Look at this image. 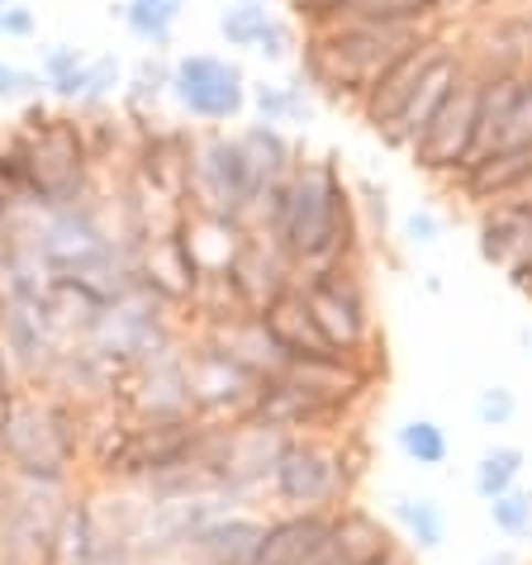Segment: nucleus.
Listing matches in <instances>:
<instances>
[{"label": "nucleus", "instance_id": "c756f323", "mask_svg": "<svg viewBox=\"0 0 532 565\" xmlns=\"http://www.w3.org/2000/svg\"><path fill=\"white\" fill-rule=\"evenodd\" d=\"M181 6L185 0H119L115 20L129 29V34L143 43L148 53H162L171 39H177V24H181Z\"/></svg>", "mask_w": 532, "mask_h": 565}, {"label": "nucleus", "instance_id": "7c9ffc66", "mask_svg": "<svg viewBox=\"0 0 532 565\" xmlns=\"http://www.w3.org/2000/svg\"><path fill=\"white\" fill-rule=\"evenodd\" d=\"M167 90H171V57L167 53H143L129 72H124L119 100H124V109H129L134 119H152L158 115V105L167 100Z\"/></svg>", "mask_w": 532, "mask_h": 565}, {"label": "nucleus", "instance_id": "37998d69", "mask_svg": "<svg viewBox=\"0 0 532 565\" xmlns=\"http://www.w3.org/2000/svg\"><path fill=\"white\" fill-rule=\"evenodd\" d=\"M295 49H300V34H295L290 20H280V14H276V20L266 24V34H262V43H257L253 57H262V62H290Z\"/></svg>", "mask_w": 532, "mask_h": 565}, {"label": "nucleus", "instance_id": "4468645a", "mask_svg": "<svg viewBox=\"0 0 532 565\" xmlns=\"http://www.w3.org/2000/svg\"><path fill=\"white\" fill-rule=\"evenodd\" d=\"M219 513H228V504L219 494H195V499H148L143 494V518H138V532H134L138 556H143V565H177L195 532Z\"/></svg>", "mask_w": 532, "mask_h": 565}, {"label": "nucleus", "instance_id": "c03bdc74", "mask_svg": "<svg viewBox=\"0 0 532 565\" xmlns=\"http://www.w3.org/2000/svg\"><path fill=\"white\" fill-rule=\"evenodd\" d=\"M39 34V14L24 0H0V39L6 43H24Z\"/></svg>", "mask_w": 532, "mask_h": 565}, {"label": "nucleus", "instance_id": "c85d7f7f", "mask_svg": "<svg viewBox=\"0 0 532 565\" xmlns=\"http://www.w3.org/2000/svg\"><path fill=\"white\" fill-rule=\"evenodd\" d=\"M266 323H272V333H276V342L286 348V356L290 361H305V356H328L333 348L323 342V333H319V323H315V313H309V305H305V295H300V286H295L286 300L280 305H272L262 313Z\"/></svg>", "mask_w": 532, "mask_h": 565}, {"label": "nucleus", "instance_id": "aec40b11", "mask_svg": "<svg viewBox=\"0 0 532 565\" xmlns=\"http://www.w3.org/2000/svg\"><path fill=\"white\" fill-rule=\"evenodd\" d=\"M451 191L471 200L476 210L504 205V200L532 195V148H504V152H480L471 167L451 181Z\"/></svg>", "mask_w": 532, "mask_h": 565}, {"label": "nucleus", "instance_id": "c9c22d12", "mask_svg": "<svg viewBox=\"0 0 532 565\" xmlns=\"http://www.w3.org/2000/svg\"><path fill=\"white\" fill-rule=\"evenodd\" d=\"M276 14L266 10V0H224L219 6V39L228 43V49L238 53H257V43L266 34V24H272Z\"/></svg>", "mask_w": 532, "mask_h": 565}, {"label": "nucleus", "instance_id": "393cba45", "mask_svg": "<svg viewBox=\"0 0 532 565\" xmlns=\"http://www.w3.org/2000/svg\"><path fill=\"white\" fill-rule=\"evenodd\" d=\"M200 333H210L219 348L238 361L243 371H253L257 381H272V375H280V371L290 366L286 348L276 342L272 323H266L262 313H238V319H228V323H219V328H200Z\"/></svg>", "mask_w": 532, "mask_h": 565}, {"label": "nucleus", "instance_id": "58836bf2", "mask_svg": "<svg viewBox=\"0 0 532 565\" xmlns=\"http://www.w3.org/2000/svg\"><path fill=\"white\" fill-rule=\"evenodd\" d=\"M352 200H357V218H362L366 243H385L390 238V191L381 181H352Z\"/></svg>", "mask_w": 532, "mask_h": 565}, {"label": "nucleus", "instance_id": "7ed1b4c3", "mask_svg": "<svg viewBox=\"0 0 532 565\" xmlns=\"http://www.w3.org/2000/svg\"><path fill=\"white\" fill-rule=\"evenodd\" d=\"M366 457L352 433L286 437L266 480V513H338L357 499Z\"/></svg>", "mask_w": 532, "mask_h": 565}, {"label": "nucleus", "instance_id": "2eb2a0df", "mask_svg": "<svg viewBox=\"0 0 532 565\" xmlns=\"http://www.w3.org/2000/svg\"><path fill=\"white\" fill-rule=\"evenodd\" d=\"M247 423L280 437H315V433H348L352 423L338 418L328 404H319L309 390H300L290 375H272L257 385V399L247 409Z\"/></svg>", "mask_w": 532, "mask_h": 565}, {"label": "nucleus", "instance_id": "4be33fe9", "mask_svg": "<svg viewBox=\"0 0 532 565\" xmlns=\"http://www.w3.org/2000/svg\"><path fill=\"white\" fill-rule=\"evenodd\" d=\"M333 546V513H266L257 565H319Z\"/></svg>", "mask_w": 532, "mask_h": 565}, {"label": "nucleus", "instance_id": "f257e3e1", "mask_svg": "<svg viewBox=\"0 0 532 565\" xmlns=\"http://www.w3.org/2000/svg\"><path fill=\"white\" fill-rule=\"evenodd\" d=\"M276 247L300 271L328 262H366L371 243L338 157H300L295 162L286 181V224H280Z\"/></svg>", "mask_w": 532, "mask_h": 565}, {"label": "nucleus", "instance_id": "a18cd8bd", "mask_svg": "<svg viewBox=\"0 0 532 565\" xmlns=\"http://www.w3.org/2000/svg\"><path fill=\"white\" fill-rule=\"evenodd\" d=\"M476 565H523V561H519V552H513V546H490V552H485Z\"/></svg>", "mask_w": 532, "mask_h": 565}, {"label": "nucleus", "instance_id": "412c9836", "mask_svg": "<svg viewBox=\"0 0 532 565\" xmlns=\"http://www.w3.org/2000/svg\"><path fill=\"white\" fill-rule=\"evenodd\" d=\"M437 43H443V29L437 34H428L418 49H409L404 53L395 67H385L375 82L366 86V96H362V105H357V115H362V124L371 134H390V124H395L400 115H404V105H409V96H414V86H418V76L428 72V62H433V53H437Z\"/></svg>", "mask_w": 532, "mask_h": 565}, {"label": "nucleus", "instance_id": "ea45409f", "mask_svg": "<svg viewBox=\"0 0 532 565\" xmlns=\"http://www.w3.org/2000/svg\"><path fill=\"white\" fill-rule=\"evenodd\" d=\"M43 100V82L34 67H20V62L0 57V105H29Z\"/></svg>", "mask_w": 532, "mask_h": 565}, {"label": "nucleus", "instance_id": "f704fd0d", "mask_svg": "<svg viewBox=\"0 0 532 565\" xmlns=\"http://www.w3.org/2000/svg\"><path fill=\"white\" fill-rule=\"evenodd\" d=\"M124 90V62L115 53H91L86 57V72H82V90H76L72 109H82V115H105L115 96Z\"/></svg>", "mask_w": 532, "mask_h": 565}, {"label": "nucleus", "instance_id": "2f4dec72", "mask_svg": "<svg viewBox=\"0 0 532 565\" xmlns=\"http://www.w3.org/2000/svg\"><path fill=\"white\" fill-rule=\"evenodd\" d=\"M523 466H528V451L513 447V443H494L490 451H480V461L471 470V490L480 504H490V499L509 494L513 484H523Z\"/></svg>", "mask_w": 532, "mask_h": 565}, {"label": "nucleus", "instance_id": "20e7f679", "mask_svg": "<svg viewBox=\"0 0 532 565\" xmlns=\"http://www.w3.org/2000/svg\"><path fill=\"white\" fill-rule=\"evenodd\" d=\"M300 295L309 313H315L319 333L333 352L375 366V309H371V286H366V262H328V266H309L300 271ZM381 371V366H375Z\"/></svg>", "mask_w": 532, "mask_h": 565}, {"label": "nucleus", "instance_id": "e433bc0d", "mask_svg": "<svg viewBox=\"0 0 532 565\" xmlns=\"http://www.w3.org/2000/svg\"><path fill=\"white\" fill-rule=\"evenodd\" d=\"M342 20L366 24H404V29H437V0H352Z\"/></svg>", "mask_w": 532, "mask_h": 565}, {"label": "nucleus", "instance_id": "5701e85b", "mask_svg": "<svg viewBox=\"0 0 532 565\" xmlns=\"http://www.w3.org/2000/svg\"><path fill=\"white\" fill-rule=\"evenodd\" d=\"M409 546L395 532V523H385L381 513H371L366 504H342L333 513V546H328V556L342 561V565H385L404 556Z\"/></svg>", "mask_w": 532, "mask_h": 565}, {"label": "nucleus", "instance_id": "6ab92c4d", "mask_svg": "<svg viewBox=\"0 0 532 565\" xmlns=\"http://www.w3.org/2000/svg\"><path fill=\"white\" fill-rule=\"evenodd\" d=\"M266 509H228L191 537L177 565H257Z\"/></svg>", "mask_w": 532, "mask_h": 565}, {"label": "nucleus", "instance_id": "423d86ee", "mask_svg": "<svg viewBox=\"0 0 532 565\" xmlns=\"http://www.w3.org/2000/svg\"><path fill=\"white\" fill-rule=\"evenodd\" d=\"M72 494L76 484L0 470V565H57V537Z\"/></svg>", "mask_w": 532, "mask_h": 565}, {"label": "nucleus", "instance_id": "0eeeda50", "mask_svg": "<svg viewBox=\"0 0 532 565\" xmlns=\"http://www.w3.org/2000/svg\"><path fill=\"white\" fill-rule=\"evenodd\" d=\"M257 181L253 167L238 148V134L228 129H195V152H191V177H185V210L191 214H214L247 224L257 210Z\"/></svg>", "mask_w": 532, "mask_h": 565}, {"label": "nucleus", "instance_id": "f03ea898", "mask_svg": "<svg viewBox=\"0 0 532 565\" xmlns=\"http://www.w3.org/2000/svg\"><path fill=\"white\" fill-rule=\"evenodd\" d=\"M0 470L29 480L82 484L86 414L49 390H20L0 404Z\"/></svg>", "mask_w": 532, "mask_h": 565}, {"label": "nucleus", "instance_id": "4c0bfd02", "mask_svg": "<svg viewBox=\"0 0 532 565\" xmlns=\"http://www.w3.org/2000/svg\"><path fill=\"white\" fill-rule=\"evenodd\" d=\"M485 513H490V527L499 532V537L509 542H523L532 532V490L528 484H513L509 494H499L485 504Z\"/></svg>", "mask_w": 532, "mask_h": 565}, {"label": "nucleus", "instance_id": "dca6fc26", "mask_svg": "<svg viewBox=\"0 0 532 565\" xmlns=\"http://www.w3.org/2000/svg\"><path fill=\"white\" fill-rule=\"evenodd\" d=\"M224 276H228V286L247 313H266L300 286V266L280 253L276 243L257 238V233H247V243L238 247V257H233V266Z\"/></svg>", "mask_w": 532, "mask_h": 565}, {"label": "nucleus", "instance_id": "bb28decb", "mask_svg": "<svg viewBox=\"0 0 532 565\" xmlns=\"http://www.w3.org/2000/svg\"><path fill=\"white\" fill-rule=\"evenodd\" d=\"M238 148L247 157V167H253V181H257V191H266V185H276V181H286L295 162H300V148H295V138L286 129H276V124H243L238 129Z\"/></svg>", "mask_w": 532, "mask_h": 565}, {"label": "nucleus", "instance_id": "8fccbe9b", "mask_svg": "<svg viewBox=\"0 0 532 565\" xmlns=\"http://www.w3.org/2000/svg\"><path fill=\"white\" fill-rule=\"evenodd\" d=\"M319 565H342V561H333V556H323V561H319Z\"/></svg>", "mask_w": 532, "mask_h": 565}, {"label": "nucleus", "instance_id": "09e8293b", "mask_svg": "<svg viewBox=\"0 0 532 565\" xmlns=\"http://www.w3.org/2000/svg\"><path fill=\"white\" fill-rule=\"evenodd\" d=\"M494 6H523V0H490V10H494Z\"/></svg>", "mask_w": 532, "mask_h": 565}, {"label": "nucleus", "instance_id": "6e6552de", "mask_svg": "<svg viewBox=\"0 0 532 565\" xmlns=\"http://www.w3.org/2000/svg\"><path fill=\"white\" fill-rule=\"evenodd\" d=\"M247 72L238 57L219 53H181L171 57V90L167 100L195 119L200 129H224L247 109Z\"/></svg>", "mask_w": 532, "mask_h": 565}, {"label": "nucleus", "instance_id": "473e14b6", "mask_svg": "<svg viewBox=\"0 0 532 565\" xmlns=\"http://www.w3.org/2000/svg\"><path fill=\"white\" fill-rule=\"evenodd\" d=\"M395 447L418 470H443L451 461V437L437 418H404L395 428Z\"/></svg>", "mask_w": 532, "mask_h": 565}, {"label": "nucleus", "instance_id": "49530a36", "mask_svg": "<svg viewBox=\"0 0 532 565\" xmlns=\"http://www.w3.org/2000/svg\"><path fill=\"white\" fill-rule=\"evenodd\" d=\"M509 280H513V290H523L528 300H532V257H523L519 266H513V271H509Z\"/></svg>", "mask_w": 532, "mask_h": 565}, {"label": "nucleus", "instance_id": "9b49d317", "mask_svg": "<svg viewBox=\"0 0 532 565\" xmlns=\"http://www.w3.org/2000/svg\"><path fill=\"white\" fill-rule=\"evenodd\" d=\"M466 72L490 82V76H519L532 62V6H494L466 29H451Z\"/></svg>", "mask_w": 532, "mask_h": 565}, {"label": "nucleus", "instance_id": "603ef678", "mask_svg": "<svg viewBox=\"0 0 532 565\" xmlns=\"http://www.w3.org/2000/svg\"><path fill=\"white\" fill-rule=\"evenodd\" d=\"M528 6H532V0H528Z\"/></svg>", "mask_w": 532, "mask_h": 565}, {"label": "nucleus", "instance_id": "a19ab883", "mask_svg": "<svg viewBox=\"0 0 532 565\" xmlns=\"http://www.w3.org/2000/svg\"><path fill=\"white\" fill-rule=\"evenodd\" d=\"M519 418V395L509 385H485L476 395V423L480 428H509Z\"/></svg>", "mask_w": 532, "mask_h": 565}, {"label": "nucleus", "instance_id": "a211bd4d", "mask_svg": "<svg viewBox=\"0 0 532 565\" xmlns=\"http://www.w3.org/2000/svg\"><path fill=\"white\" fill-rule=\"evenodd\" d=\"M119 385H124V371H115L105 356H96L86 342H67L62 356L53 361L49 381L43 390L57 395L62 404L82 414H96V409H119Z\"/></svg>", "mask_w": 532, "mask_h": 565}, {"label": "nucleus", "instance_id": "a878e982", "mask_svg": "<svg viewBox=\"0 0 532 565\" xmlns=\"http://www.w3.org/2000/svg\"><path fill=\"white\" fill-rule=\"evenodd\" d=\"M390 523H395V532L414 556L443 552V542H447V509L433 494L390 490Z\"/></svg>", "mask_w": 532, "mask_h": 565}, {"label": "nucleus", "instance_id": "cd10ccee", "mask_svg": "<svg viewBox=\"0 0 532 565\" xmlns=\"http://www.w3.org/2000/svg\"><path fill=\"white\" fill-rule=\"evenodd\" d=\"M247 109H253L262 124H276V129H305V124H315V90H309L300 76L253 82L247 86Z\"/></svg>", "mask_w": 532, "mask_h": 565}, {"label": "nucleus", "instance_id": "f3484780", "mask_svg": "<svg viewBox=\"0 0 532 565\" xmlns=\"http://www.w3.org/2000/svg\"><path fill=\"white\" fill-rule=\"evenodd\" d=\"M504 148H532V76L528 72L480 82V152H504Z\"/></svg>", "mask_w": 532, "mask_h": 565}, {"label": "nucleus", "instance_id": "b1692460", "mask_svg": "<svg viewBox=\"0 0 532 565\" xmlns=\"http://www.w3.org/2000/svg\"><path fill=\"white\" fill-rule=\"evenodd\" d=\"M476 247H480V257L490 266H499L504 276L523 257H532V195L480 210V218H476Z\"/></svg>", "mask_w": 532, "mask_h": 565}, {"label": "nucleus", "instance_id": "1a4fd4ad", "mask_svg": "<svg viewBox=\"0 0 532 565\" xmlns=\"http://www.w3.org/2000/svg\"><path fill=\"white\" fill-rule=\"evenodd\" d=\"M185 381L200 423H243L262 385L210 333H185Z\"/></svg>", "mask_w": 532, "mask_h": 565}, {"label": "nucleus", "instance_id": "f8f14e48", "mask_svg": "<svg viewBox=\"0 0 532 565\" xmlns=\"http://www.w3.org/2000/svg\"><path fill=\"white\" fill-rule=\"evenodd\" d=\"M119 409L134 423H185V418H195L191 381H185V342L148 356L143 366L124 371Z\"/></svg>", "mask_w": 532, "mask_h": 565}, {"label": "nucleus", "instance_id": "79ce46f5", "mask_svg": "<svg viewBox=\"0 0 532 565\" xmlns=\"http://www.w3.org/2000/svg\"><path fill=\"white\" fill-rule=\"evenodd\" d=\"M400 238L409 243L414 253H428V247L443 243V218H437L433 210L418 205V210H409V214L400 218Z\"/></svg>", "mask_w": 532, "mask_h": 565}, {"label": "nucleus", "instance_id": "ddd939ff", "mask_svg": "<svg viewBox=\"0 0 532 565\" xmlns=\"http://www.w3.org/2000/svg\"><path fill=\"white\" fill-rule=\"evenodd\" d=\"M62 348H67V338L57 333V323L43 300L0 305V352H6L20 390H43Z\"/></svg>", "mask_w": 532, "mask_h": 565}, {"label": "nucleus", "instance_id": "9d476101", "mask_svg": "<svg viewBox=\"0 0 532 565\" xmlns=\"http://www.w3.org/2000/svg\"><path fill=\"white\" fill-rule=\"evenodd\" d=\"M476 152H480V82L466 72L461 82L451 86L447 105L433 115L424 138L409 148V157L418 171H428V177L451 185L476 162Z\"/></svg>", "mask_w": 532, "mask_h": 565}, {"label": "nucleus", "instance_id": "72a5a7b5", "mask_svg": "<svg viewBox=\"0 0 532 565\" xmlns=\"http://www.w3.org/2000/svg\"><path fill=\"white\" fill-rule=\"evenodd\" d=\"M86 57H91V53H82L76 43H43V49H39V67H34L39 82H43V90H49L53 100L72 105L76 90H82Z\"/></svg>", "mask_w": 532, "mask_h": 565}, {"label": "nucleus", "instance_id": "de8ad7c7", "mask_svg": "<svg viewBox=\"0 0 532 565\" xmlns=\"http://www.w3.org/2000/svg\"><path fill=\"white\" fill-rule=\"evenodd\" d=\"M385 565H418V556H414V552H404V556H395V561H385Z\"/></svg>", "mask_w": 532, "mask_h": 565}, {"label": "nucleus", "instance_id": "3c124183", "mask_svg": "<svg viewBox=\"0 0 532 565\" xmlns=\"http://www.w3.org/2000/svg\"><path fill=\"white\" fill-rule=\"evenodd\" d=\"M528 76H532V62H528Z\"/></svg>", "mask_w": 532, "mask_h": 565}, {"label": "nucleus", "instance_id": "39448f33", "mask_svg": "<svg viewBox=\"0 0 532 565\" xmlns=\"http://www.w3.org/2000/svg\"><path fill=\"white\" fill-rule=\"evenodd\" d=\"M185 333H191V328H185V313L138 280L129 295H119V300L105 305L96 328H91L82 342L96 356H105L115 371H134V366H143L148 356L185 342Z\"/></svg>", "mask_w": 532, "mask_h": 565}]
</instances>
